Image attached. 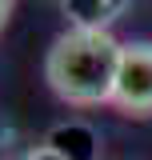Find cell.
<instances>
[{
	"mask_svg": "<svg viewBox=\"0 0 152 160\" xmlns=\"http://www.w3.org/2000/svg\"><path fill=\"white\" fill-rule=\"evenodd\" d=\"M8 16H12V0H0V28L8 24Z\"/></svg>",
	"mask_w": 152,
	"mask_h": 160,
	"instance_id": "cell-6",
	"label": "cell"
},
{
	"mask_svg": "<svg viewBox=\"0 0 152 160\" xmlns=\"http://www.w3.org/2000/svg\"><path fill=\"white\" fill-rule=\"evenodd\" d=\"M108 104L124 116H152V40L124 44Z\"/></svg>",
	"mask_w": 152,
	"mask_h": 160,
	"instance_id": "cell-2",
	"label": "cell"
},
{
	"mask_svg": "<svg viewBox=\"0 0 152 160\" xmlns=\"http://www.w3.org/2000/svg\"><path fill=\"white\" fill-rule=\"evenodd\" d=\"M132 0H60L68 28L80 32H112V24L128 12Z\"/></svg>",
	"mask_w": 152,
	"mask_h": 160,
	"instance_id": "cell-3",
	"label": "cell"
},
{
	"mask_svg": "<svg viewBox=\"0 0 152 160\" xmlns=\"http://www.w3.org/2000/svg\"><path fill=\"white\" fill-rule=\"evenodd\" d=\"M44 144L48 148H56L60 156L68 160H96V132L88 128V124H80V120H68V124H56L48 136H44Z\"/></svg>",
	"mask_w": 152,
	"mask_h": 160,
	"instance_id": "cell-4",
	"label": "cell"
},
{
	"mask_svg": "<svg viewBox=\"0 0 152 160\" xmlns=\"http://www.w3.org/2000/svg\"><path fill=\"white\" fill-rule=\"evenodd\" d=\"M20 160H68V156H60L56 148H48V144L40 140V144H32V148H28V152H24Z\"/></svg>",
	"mask_w": 152,
	"mask_h": 160,
	"instance_id": "cell-5",
	"label": "cell"
},
{
	"mask_svg": "<svg viewBox=\"0 0 152 160\" xmlns=\"http://www.w3.org/2000/svg\"><path fill=\"white\" fill-rule=\"evenodd\" d=\"M124 44L112 32H60L44 52V84L72 108H96L112 100Z\"/></svg>",
	"mask_w": 152,
	"mask_h": 160,
	"instance_id": "cell-1",
	"label": "cell"
}]
</instances>
